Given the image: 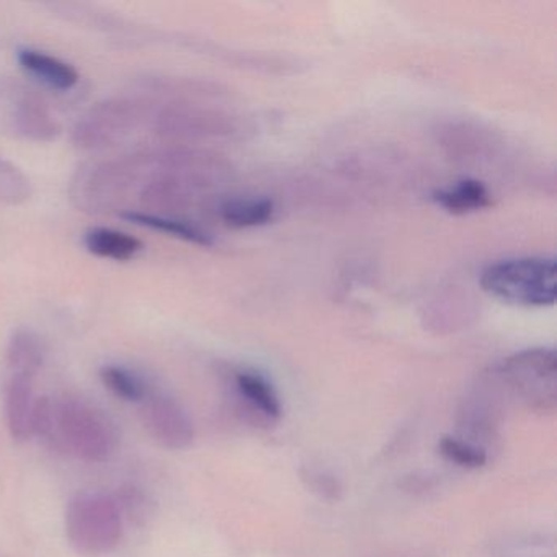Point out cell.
Instances as JSON below:
<instances>
[{
  "label": "cell",
  "mask_w": 557,
  "mask_h": 557,
  "mask_svg": "<svg viewBox=\"0 0 557 557\" xmlns=\"http://www.w3.org/2000/svg\"><path fill=\"white\" fill-rule=\"evenodd\" d=\"M87 462H102L115 451L119 435L109 417L73 397H40L35 404L32 438Z\"/></svg>",
  "instance_id": "1"
},
{
  "label": "cell",
  "mask_w": 557,
  "mask_h": 557,
  "mask_svg": "<svg viewBox=\"0 0 557 557\" xmlns=\"http://www.w3.org/2000/svg\"><path fill=\"white\" fill-rule=\"evenodd\" d=\"M485 293L523 308H547L556 302V262L553 257L500 260L481 273Z\"/></svg>",
  "instance_id": "2"
},
{
  "label": "cell",
  "mask_w": 557,
  "mask_h": 557,
  "mask_svg": "<svg viewBox=\"0 0 557 557\" xmlns=\"http://www.w3.org/2000/svg\"><path fill=\"white\" fill-rule=\"evenodd\" d=\"M64 528L77 553L100 556L119 546L125 518L113 495L79 494L67 505Z\"/></svg>",
  "instance_id": "3"
},
{
  "label": "cell",
  "mask_w": 557,
  "mask_h": 557,
  "mask_svg": "<svg viewBox=\"0 0 557 557\" xmlns=\"http://www.w3.org/2000/svg\"><path fill=\"white\" fill-rule=\"evenodd\" d=\"M497 380L533 412L556 410L557 360L553 350L533 348L513 355L498 370Z\"/></svg>",
  "instance_id": "4"
},
{
  "label": "cell",
  "mask_w": 557,
  "mask_h": 557,
  "mask_svg": "<svg viewBox=\"0 0 557 557\" xmlns=\"http://www.w3.org/2000/svg\"><path fill=\"white\" fill-rule=\"evenodd\" d=\"M141 416L152 438L164 448L185 449L194 443V422L174 397L152 389L141 403Z\"/></svg>",
  "instance_id": "5"
},
{
  "label": "cell",
  "mask_w": 557,
  "mask_h": 557,
  "mask_svg": "<svg viewBox=\"0 0 557 557\" xmlns=\"http://www.w3.org/2000/svg\"><path fill=\"white\" fill-rule=\"evenodd\" d=\"M236 412L240 419L256 426L269 429L282 417L278 394L265 376L257 371H237L233 377Z\"/></svg>",
  "instance_id": "6"
},
{
  "label": "cell",
  "mask_w": 557,
  "mask_h": 557,
  "mask_svg": "<svg viewBox=\"0 0 557 557\" xmlns=\"http://www.w3.org/2000/svg\"><path fill=\"white\" fill-rule=\"evenodd\" d=\"M502 412L504 406L497 394L491 396L488 391H482L469 397L459 410L461 438L485 449V443H491L497 436Z\"/></svg>",
  "instance_id": "7"
},
{
  "label": "cell",
  "mask_w": 557,
  "mask_h": 557,
  "mask_svg": "<svg viewBox=\"0 0 557 557\" xmlns=\"http://www.w3.org/2000/svg\"><path fill=\"white\" fill-rule=\"evenodd\" d=\"M32 381H34L32 377L12 374L5 386V422L15 442H27L32 438L35 404H37Z\"/></svg>",
  "instance_id": "8"
},
{
  "label": "cell",
  "mask_w": 557,
  "mask_h": 557,
  "mask_svg": "<svg viewBox=\"0 0 557 557\" xmlns=\"http://www.w3.org/2000/svg\"><path fill=\"white\" fill-rule=\"evenodd\" d=\"M18 64L28 76L45 84L50 89L71 90L79 83V73L73 64L64 63L60 58L51 57L44 51L21 50L17 54Z\"/></svg>",
  "instance_id": "9"
},
{
  "label": "cell",
  "mask_w": 557,
  "mask_h": 557,
  "mask_svg": "<svg viewBox=\"0 0 557 557\" xmlns=\"http://www.w3.org/2000/svg\"><path fill=\"white\" fill-rule=\"evenodd\" d=\"M84 246L100 259L126 262L135 259L143 250V243L136 237L109 227H92L84 234Z\"/></svg>",
  "instance_id": "10"
},
{
  "label": "cell",
  "mask_w": 557,
  "mask_h": 557,
  "mask_svg": "<svg viewBox=\"0 0 557 557\" xmlns=\"http://www.w3.org/2000/svg\"><path fill=\"white\" fill-rule=\"evenodd\" d=\"M433 200L453 214L471 213L491 207V194L482 182L466 178L433 194Z\"/></svg>",
  "instance_id": "11"
},
{
  "label": "cell",
  "mask_w": 557,
  "mask_h": 557,
  "mask_svg": "<svg viewBox=\"0 0 557 557\" xmlns=\"http://www.w3.org/2000/svg\"><path fill=\"white\" fill-rule=\"evenodd\" d=\"M123 220L136 224V226L149 227L158 233L169 234V236L178 237L187 243L197 244V246H213V237L201 230L197 224L188 221L175 220V218L158 216V214L139 213V211H126L122 213Z\"/></svg>",
  "instance_id": "12"
},
{
  "label": "cell",
  "mask_w": 557,
  "mask_h": 557,
  "mask_svg": "<svg viewBox=\"0 0 557 557\" xmlns=\"http://www.w3.org/2000/svg\"><path fill=\"white\" fill-rule=\"evenodd\" d=\"M221 220L236 230L263 226L275 216V203L269 198H239L221 207Z\"/></svg>",
  "instance_id": "13"
},
{
  "label": "cell",
  "mask_w": 557,
  "mask_h": 557,
  "mask_svg": "<svg viewBox=\"0 0 557 557\" xmlns=\"http://www.w3.org/2000/svg\"><path fill=\"white\" fill-rule=\"evenodd\" d=\"M100 380L113 396L125 403H145L146 397L152 393L151 386L141 374L119 364L103 367L100 370Z\"/></svg>",
  "instance_id": "14"
},
{
  "label": "cell",
  "mask_w": 557,
  "mask_h": 557,
  "mask_svg": "<svg viewBox=\"0 0 557 557\" xmlns=\"http://www.w3.org/2000/svg\"><path fill=\"white\" fill-rule=\"evenodd\" d=\"M44 347L40 342L27 332L15 335L9 345V367H11L12 374H17V376L34 380L35 374L44 364Z\"/></svg>",
  "instance_id": "15"
},
{
  "label": "cell",
  "mask_w": 557,
  "mask_h": 557,
  "mask_svg": "<svg viewBox=\"0 0 557 557\" xmlns=\"http://www.w3.org/2000/svg\"><path fill=\"white\" fill-rule=\"evenodd\" d=\"M440 453L448 461L455 462L461 468L478 469L488 461L487 451L456 436H443L438 443Z\"/></svg>",
  "instance_id": "16"
},
{
  "label": "cell",
  "mask_w": 557,
  "mask_h": 557,
  "mask_svg": "<svg viewBox=\"0 0 557 557\" xmlns=\"http://www.w3.org/2000/svg\"><path fill=\"white\" fill-rule=\"evenodd\" d=\"M495 557H556V547L546 536L517 537L500 544Z\"/></svg>",
  "instance_id": "17"
},
{
  "label": "cell",
  "mask_w": 557,
  "mask_h": 557,
  "mask_svg": "<svg viewBox=\"0 0 557 557\" xmlns=\"http://www.w3.org/2000/svg\"><path fill=\"white\" fill-rule=\"evenodd\" d=\"M115 498L125 520H143L148 515V500L139 488H122Z\"/></svg>",
  "instance_id": "18"
},
{
  "label": "cell",
  "mask_w": 557,
  "mask_h": 557,
  "mask_svg": "<svg viewBox=\"0 0 557 557\" xmlns=\"http://www.w3.org/2000/svg\"><path fill=\"white\" fill-rule=\"evenodd\" d=\"M302 479L308 482L312 492L321 495V497L334 500L341 495V484L334 475L327 474V472L319 471V469H308V471L302 472Z\"/></svg>",
  "instance_id": "19"
}]
</instances>
